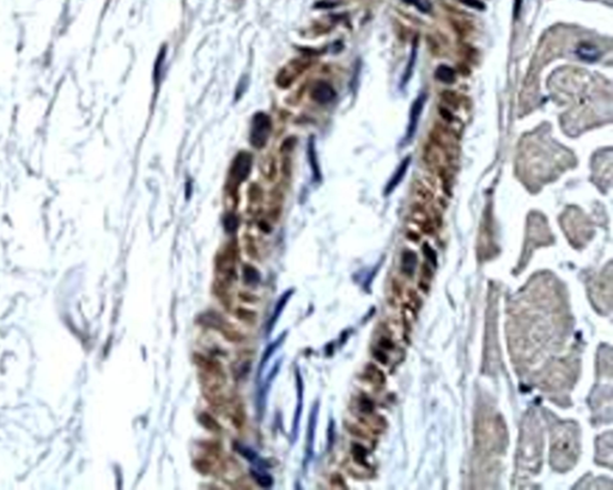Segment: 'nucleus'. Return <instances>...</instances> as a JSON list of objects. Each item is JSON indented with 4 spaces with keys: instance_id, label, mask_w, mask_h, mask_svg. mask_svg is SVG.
Returning <instances> with one entry per match:
<instances>
[{
    "instance_id": "nucleus-1",
    "label": "nucleus",
    "mask_w": 613,
    "mask_h": 490,
    "mask_svg": "<svg viewBox=\"0 0 613 490\" xmlns=\"http://www.w3.org/2000/svg\"><path fill=\"white\" fill-rule=\"evenodd\" d=\"M578 440L574 430H570L568 426H560L557 432H554L552 441V462L562 460L566 462H574L576 460L578 452Z\"/></svg>"
},
{
    "instance_id": "nucleus-2",
    "label": "nucleus",
    "mask_w": 613,
    "mask_h": 490,
    "mask_svg": "<svg viewBox=\"0 0 613 490\" xmlns=\"http://www.w3.org/2000/svg\"><path fill=\"white\" fill-rule=\"evenodd\" d=\"M272 131V122L270 116L265 113H256L252 120L250 143L256 149L265 146L270 133Z\"/></svg>"
},
{
    "instance_id": "nucleus-3",
    "label": "nucleus",
    "mask_w": 613,
    "mask_h": 490,
    "mask_svg": "<svg viewBox=\"0 0 613 490\" xmlns=\"http://www.w3.org/2000/svg\"><path fill=\"white\" fill-rule=\"evenodd\" d=\"M193 361L194 364H196V367L202 369V373L217 378V379L222 381L226 380V372H224L223 367H222L220 362L217 361V360L208 358V356L202 355V354L196 352L193 354Z\"/></svg>"
},
{
    "instance_id": "nucleus-4",
    "label": "nucleus",
    "mask_w": 613,
    "mask_h": 490,
    "mask_svg": "<svg viewBox=\"0 0 613 490\" xmlns=\"http://www.w3.org/2000/svg\"><path fill=\"white\" fill-rule=\"evenodd\" d=\"M426 101V94H420L416 101L412 104L411 110H410V118H408V131H406V142H410L414 137L416 131H417L418 122H420V114L423 112L424 104Z\"/></svg>"
},
{
    "instance_id": "nucleus-5",
    "label": "nucleus",
    "mask_w": 613,
    "mask_h": 490,
    "mask_svg": "<svg viewBox=\"0 0 613 490\" xmlns=\"http://www.w3.org/2000/svg\"><path fill=\"white\" fill-rule=\"evenodd\" d=\"M252 169V156L248 152H240L232 168V178L240 184L248 178Z\"/></svg>"
},
{
    "instance_id": "nucleus-6",
    "label": "nucleus",
    "mask_w": 613,
    "mask_h": 490,
    "mask_svg": "<svg viewBox=\"0 0 613 490\" xmlns=\"http://www.w3.org/2000/svg\"><path fill=\"white\" fill-rule=\"evenodd\" d=\"M540 441L534 434H527L526 441H522V448H521V462H539L540 447L538 444Z\"/></svg>"
},
{
    "instance_id": "nucleus-7",
    "label": "nucleus",
    "mask_w": 613,
    "mask_h": 490,
    "mask_svg": "<svg viewBox=\"0 0 613 490\" xmlns=\"http://www.w3.org/2000/svg\"><path fill=\"white\" fill-rule=\"evenodd\" d=\"M312 98L321 104H327L334 101L336 98V90L330 84L326 82H318L312 86Z\"/></svg>"
},
{
    "instance_id": "nucleus-8",
    "label": "nucleus",
    "mask_w": 613,
    "mask_h": 490,
    "mask_svg": "<svg viewBox=\"0 0 613 490\" xmlns=\"http://www.w3.org/2000/svg\"><path fill=\"white\" fill-rule=\"evenodd\" d=\"M410 164H411V156L405 157V158L402 160V163L399 164V167L396 168V173L392 175V178H390V180L388 181L386 190H384V194L390 196V193L393 192L394 190L398 186H399V184L402 182L404 176H405L406 172H408V169L410 167Z\"/></svg>"
},
{
    "instance_id": "nucleus-9",
    "label": "nucleus",
    "mask_w": 613,
    "mask_h": 490,
    "mask_svg": "<svg viewBox=\"0 0 613 490\" xmlns=\"http://www.w3.org/2000/svg\"><path fill=\"white\" fill-rule=\"evenodd\" d=\"M199 322H202V325L217 330V331H220L222 328H226L228 324H229L224 318H222L220 314H218L217 312H206L202 316H200Z\"/></svg>"
},
{
    "instance_id": "nucleus-10",
    "label": "nucleus",
    "mask_w": 613,
    "mask_h": 490,
    "mask_svg": "<svg viewBox=\"0 0 613 490\" xmlns=\"http://www.w3.org/2000/svg\"><path fill=\"white\" fill-rule=\"evenodd\" d=\"M308 157H309V163H310V168H312V176H314L315 182H320V181H321V172H320V166H318V161L316 150H315L314 138L309 139Z\"/></svg>"
},
{
    "instance_id": "nucleus-11",
    "label": "nucleus",
    "mask_w": 613,
    "mask_h": 490,
    "mask_svg": "<svg viewBox=\"0 0 613 490\" xmlns=\"http://www.w3.org/2000/svg\"><path fill=\"white\" fill-rule=\"evenodd\" d=\"M228 286H226V284H224L223 282H220V280H218V282L214 284V295L218 298V300L220 301V304H223L224 308H226V310H229L232 306V296H230L229 292H228Z\"/></svg>"
},
{
    "instance_id": "nucleus-12",
    "label": "nucleus",
    "mask_w": 613,
    "mask_h": 490,
    "mask_svg": "<svg viewBox=\"0 0 613 490\" xmlns=\"http://www.w3.org/2000/svg\"><path fill=\"white\" fill-rule=\"evenodd\" d=\"M198 420H199V423L202 426V427H204L205 429H208V432H214V434H220L222 430H223V428H222L220 422H218L214 416L210 415V414L202 412L199 415Z\"/></svg>"
},
{
    "instance_id": "nucleus-13",
    "label": "nucleus",
    "mask_w": 613,
    "mask_h": 490,
    "mask_svg": "<svg viewBox=\"0 0 613 490\" xmlns=\"http://www.w3.org/2000/svg\"><path fill=\"white\" fill-rule=\"evenodd\" d=\"M363 378L370 382L376 384V385H384V375L376 366L369 364L366 367V370L363 373Z\"/></svg>"
},
{
    "instance_id": "nucleus-14",
    "label": "nucleus",
    "mask_w": 613,
    "mask_h": 490,
    "mask_svg": "<svg viewBox=\"0 0 613 490\" xmlns=\"http://www.w3.org/2000/svg\"><path fill=\"white\" fill-rule=\"evenodd\" d=\"M242 276H244V282L247 284V286H256L260 283V280H262V274H260V272L256 270V268H254L253 265H250V264L244 265Z\"/></svg>"
},
{
    "instance_id": "nucleus-15",
    "label": "nucleus",
    "mask_w": 613,
    "mask_h": 490,
    "mask_svg": "<svg viewBox=\"0 0 613 490\" xmlns=\"http://www.w3.org/2000/svg\"><path fill=\"white\" fill-rule=\"evenodd\" d=\"M416 265H417V256L411 250H405L402 260V271L404 272V274L408 277L412 276Z\"/></svg>"
},
{
    "instance_id": "nucleus-16",
    "label": "nucleus",
    "mask_w": 613,
    "mask_h": 490,
    "mask_svg": "<svg viewBox=\"0 0 613 490\" xmlns=\"http://www.w3.org/2000/svg\"><path fill=\"white\" fill-rule=\"evenodd\" d=\"M576 53H578V56L582 60H587V62H596V60L600 56V53H599V50H598V48H596L593 44H582L581 46L578 48Z\"/></svg>"
},
{
    "instance_id": "nucleus-17",
    "label": "nucleus",
    "mask_w": 613,
    "mask_h": 490,
    "mask_svg": "<svg viewBox=\"0 0 613 490\" xmlns=\"http://www.w3.org/2000/svg\"><path fill=\"white\" fill-rule=\"evenodd\" d=\"M416 59H417V41L414 42V47H412V50H411V54H410V59H408V66H406L405 74H404L402 78V83H400V86H402V88H405L406 84H408V82H410V80H411L412 74H414Z\"/></svg>"
},
{
    "instance_id": "nucleus-18",
    "label": "nucleus",
    "mask_w": 613,
    "mask_h": 490,
    "mask_svg": "<svg viewBox=\"0 0 613 490\" xmlns=\"http://www.w3.org/2000/svg\"><path fill=\"white\" fill-rule=\"evenodd\" d=\"M436 80L446 84H452L455 80V71L447 65H440L435 71Z\"/></svg>"
},
{
    "instance_id": "nucleus-19",
    "label": "nucleus",
    "mask_w": 613,
    "mask_h": 490,
    "mask_svg": "<svg viewBox=\"0 0 613 490\" xmlns=\"http://www.w3.org/2000/svg\"><path fill=\"white\" fill-rule=\"evenodd\" d=\"M220 332L224 337V340L230 342V343H241L244 340V336L241 332H238V330L234 328L230 324H228L226 328H222Z\"/></svg>"
},
{
    "instance_id": "nucleus-20",
    "label": "nucleus",
    "mask_w": 613,
    "mask_h": 490,
    "mask_svg": "<svg viewBox=\"0 0 613 490\" xmlns=\"http://www.w3.org/2000/svg\"><path fill=\"white\" fill-rule=\"evenodd\" d=\"M234 313H235V316L238 320H241V322H244L246 324H250L252 325V324H256V322L258 314L254 310H248V308L238 307L235 310H234Z\"/></svg>"
},
{
    "instance_id": "nucleus-21",
    "label": "nucleus",
    "mask_w": 613,
    "mask_h": 490,
    "mask_svg": "<svg viewBox=\"0 0 613 490\" xmlns=\"http://www.w3.org/2000/svg\"><path fill=\"white\" fill-rule=\"evenodd\" d=\"M366 454H368V452H366V450L364 448L362 444H354V446H352V456H354V462H356L357 464L362 465V466H368Z\"/></svg>"
},
{
    "instance_id": "nucleus-22",
    "label": "nucleus",
    "mask_w": 613,
    "mask_h": 490,
    "mask_svg": "<svg viewBox=\"0 0 613 490\" xmlns=\"http://www.w3.org/2000/svg\"><path fill=\"white\" fill-rule=\"evenodd\" d=\"M164 59H166V47H163L162 50H160V52L158 54V56H157L156 64H154V84H158V82L160 80V74H162V68H163V64H164Z\"/></svg>"
},
{
    "instance_id": "nucleus-23",
    "label": "nucleus",
    "mask_w": 613,
    "mask_h": 490,
    "mask_svg": "<svg viewBox=\"0 0 613 490\" xmlns=\"http://www.w3.org/2000/svg\"><path fill=\"white\" fill-rule=\"evenodd\" d=\"M246 421V414H244V409L242 405H238V408H235V410H234L232 416V426L235 428L241 429L244 427Z\"/></svg>"
},
{
    "instance_id": "nucleus-24",
    "label": "nucleus",
    "mask_w": 613,
    "mask_h": 490,
    "mask_svg": "<svg viewBox=\"0 0 613 490\" xmlns=\"http://www.w3.org/2000/svg\"><path fill=\"white\" fill-rule=\"evenodd\" d=\"M420 278H422L420 283V289H423L424 292H428V289H429V283L432 278V268H430L429 265H426V264L423 265V268H422V271H420Z\"/></svg>"
},
{
    "instance_id": "nucleus-25",
    "label": "nucleus",
    "mask_w": 613,
    "mask_h": 490,
    "mask_svg": "<svg viewBox=\"0 0 613 490\" xmlns=\"http://www.w3.org/2000/svg\"><path fill=\"white\" fill-rule=\"evenodd\" d=\"M374 403H372V400L369 397H366V396H360V399H358V409L360 410V412L366 414V415H370V414H372V411H374Z\"/></svg>"
},
{
    "instance_id": "nucleus-26",
    "label": "nucleus",
    "mask_w": 613,
    "mask_h": 490,
    "mask_svg": "<svg viewBox=\"0 0 613 490\" xmlns=\"http://www.w3.org/2000/svg\"><path fill=\"white\" fill-rule=\"evenodd\" d=\"M402 2H406L408 5L414 6L416 8H418V10L423 12V14H429L432 8L430 0H402Z\"/></svg>"
},
{
    "instance_id": "nucleus-27",
    "label": "nucleus",
    "mask_w": 613,
    "mask_h": 490,
    "mask_svg": "<svg viewBox=\"0 0 613 490\" xmlns=\"http://www.w3.org/2000/svg\"><path fill=\"white\" fill-rule=\"evenodd\" d=\"M193 465L194 468H196V470L202 474H211L212 471V464L208 459H196V460L193 462Z\"/></svg>"
},
{
    "instance_id": "nucleus-28",
    "label": "nucleus",
    "mask_w": 613,
    "mask_h": 490,
    "mask_svg": "<svg viewBox=\"0 0 613 490\" xmlns=\"http://www.w3.org/2000/svg\"><path fill=\"white\" fill-rule=\"evenodd\" d=\"M224 228H226V230L229 232V234H232L238 229V218H236V216H234V214H228V216L224 218Z\"/></svg>"
},
{
    "instance_id": "nucleus-29",
    "label": "nucleus",
    "mask_w": 613,
    "mask_h": 490,
    "mask_svg": "<svg viewBox=\"0 0 613 490\" xmlns=\"http://www.w3.org/2000/svg\"><path fill=\"white\" fill-rule=\"evenodd\" d=\"M253 474L254 478H256V483L260 486H262V488H271L273 484V480L270 476H267V474H259L256 472H252Z\"/></svg>"
},
{
    "instance_id": "nucleus-30",
    "label": "nucleus",
    "mask_w": 613,
    "mask_h": 490,
    "mask_svg": "<svg viewBox=\"0 0 613 490\" xmlns=\"http://www.w3.org/2000/svg\"><path fill=\"white\" fill-rule=\"evenodd\" d=\"M460 2H462L464 5L468 6V8H474V10H479L482 11L485 10V4L480 0H459Z\"/></svg>"
},
{
    "instance_id": "nucleus-31",
    "label": "nucleus",
    "mask_w": 613,
    "mask_h": 490,
    "mask_svg": "<svg viewBox=\"0 0 613 490\" xmlns=\"http://www.w3.org/2000/svg\"><path fill=\"white\" fill-rule=\"evenodd\" d=\"M330 484L334 486V488H342V489L348 488L344 478H342L339 474H332V477H330Z\"/></svg>"
},
{
    "instance_id": "nucleus-32",
    "label": "nucleus",
    "mask_w": 613,
    "mask_h": 490,
    "mask_svg": "<svg viewBox=\"0 0 613 490\" xmlns=\"http://www.w3.org/2000/svg\"><path fill=\"white\" fill-rule=\"evenodd\" d=\"M238 298H240V300H241L242 302H244V304H256V302H258V300H259L256 295L250 294V292H240Z\"/></svg>"
},
{
    "instance_id": "nucleus-33",
    "label": "nucleus",
    "mask_w": 613,
    "mask_h": 490,
    "mask_svg": "<svg viewBox=\"0 0 613 490\" xmlns=\"http://www.w3.org/2000/svg\"><path fill=\"white\" fill-rule=\"evenodd\" d=\"M372 355H374V358L378 360V362L382 364H386L388 362V356L386 355V352H384V350H382L378 348V349L374 350V352H372Z\"/></svg>"
},
{
    "instance_id": "nucleus-34",
    "label": "nucleus",
    "mask_w": 613,
    "mask_h": 490,
    "mask_svg": "<svg viewBox=\"0 0 613 490\" xmlns=\"http://www.w3.org/2000/svg\"><path fill=\"white\" fill-rule=\"evenodd\" d=\"M346 428H348V432H351V434H352V435H354V436H357V438H366V432H364L362 430V429H360V428H358V427H356V426H354V424H348V423H346Z\"/></svg>"
},
{
    "instance_id": "nucleus-35",
    "label": "nucleus",
    "mask_w": 613,
    "mask_h": 490,
    "mask_svg": "<svg viewBox=\"0 0 613 490\" xmlns=\"http://www.w3.org/2000/svg\"><path fill=\"white\" fill-rule=\"evenodd\" d=\"M378 346H380V349L382 350H393L394 349V343L392 342V340L388 337H382L380 342H378Z\"/></svg>"
},
{
    "instance_id": "nucleus-36",
    "label": "nucleus",
    "mask_w": 613,
    "mask_h": 490,
    "mask_svg": "<svg viewBox=\"0 0 613 490\" xmlns=\"http://www.w3.org/2000/svg\"><path fill=\"white\" fill-rule=\"evenodd\" d=\"M424 254H426V258L429 259L430 262H432L434 265H436V259H438V256H436L435 250H434L432 248L429 246V244H424Z\"/></svg>"
},
{
    "instance_id": "nucleus-37",
    "label": "nucleus",
    "mask_w": 613,
    "mask_h": 490,
    "mask_svg": "<svg viewBox=\"0 0 613 490\" xmlns=\"http://www.w3.org/2000/svg\"><path fill=\"white\" fill-rule=\"evenodd\" d=\"M238 452L241 453L242 456H246V458H247V459H250V462H253V459L256 458V453H254L253 450H252L247 448V447L238 446Z\"/></svg>"
},
{
    "instance_id": "nucleus-38",
    "label": "nucleus",
    "mask_w": 613,
    "mask_h": 490,
    "mask_svg": "<svg viewBox=\"0 0 613 490\" xmlns=\"http://www.w3.org/2000/svg\"><path fill=\"white\" fill-rule=\"evenodd\" d=\"M521 5H522V0H515V4H514V20H516V18L518 17V14H520Z\"/></svg>"
}]
</instances>
